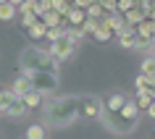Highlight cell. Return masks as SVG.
Here are the masks:
<instances>
[{"label": "cell", "mask_w": 155, "mask_h": 139, "mask_svg": "<svg viewBox=\"0 0 155 139\" xmlns=\"http://www.w3.org/2000/svg\"><path fill=\"white\" fill-rule=\"evenodd\" d=\"M76 118H82V95H61L42 105V123L50 129L74 126Z\"/></svg>", "instance_id": "1"}, {"label": "cell", "mask_w": 155, "mask_h": 139, "mask_svg": "<svg viewBox=\"0 0 155 139\" xmlns=\"http://www.w3.org/2000/svg\"><path fill=\"white\" fill-rule=\"evenodd\" d=\"M58 66H61V60L50 50L37 47V45L24 47L21 55H18V68L26 71V74H32V71H53V74H58Z\"/></svg>", "instance_id": "2"}, {"label": "cell", "mask_w": 155, "mask_h": 139, "mask_svg": "<svg viewBox=\"0 0 155 139\" xmlns=\"http://www.w3.org/2000/svg\"><path fill=\"white\" fill-rule=\"evenodd\" d=\"M100 123L105 126L110 134H116V137H126V134H131V131L137 129L139 118L137 115H126L124 110H103V115H100Z\"/></svg>", "instance_id": "3"}, {"label": "cell", "mask_w": 155, "mask_h": 139, "mask_svg": "<svg viewBox=\"0 0 155 139\" xmlns=\"http://www.w3.org/2000/svg\"><path fill=\"white\" fill-rule=\"evenodd\" d=\"M32 84H34V89H40L45 92V95H55L58 89V74H53V71H32Z\"/></svg>", "instance_id": "4"}, {"label": "cell", "mask_w": 155, "mask_h": 139, "mask_svg": "<svg viewBox=\"0 0 155 139\" xmlns=\"http://www.w3.org/2000/svg\"><path fill=\"white\" fill-rule=\"evenodd\" d=\"M74 50H76V40H74L68 32H66L63 37H58V40L50 42V53H53L61 63H63V60H68V58L74 55Z\"/></svg>", "instance_id": "5"}, {"label": "cell", "mask_w": 155, "mask_h": 139, "mask_svg": "<svg viewBox=\"0 0 155 139\" xmlns=\"http://www.w3.org/2000/svg\"><path fill=\"white\" fill-rule=\"evenodd\" d=\"M103 110H105V105L97 95H82V118H97L100 121Z\"/></svg>", "instance_id": "6"}, {"label": "cell", "mask_w": 155, "mask_h": 139, "mask_svg": "<svg viewBox=\"0 0 155 139\" xmlns=\"http://www.w3.org/2000/svg\"><path fill=\"white\" fill-rule=\"evenodd\" d=\"M11 89L16 92L18 97H24V95H26L29 89H34V84H32V76L26 74V71H21V74H18L16 79H13V84H11Z\"/></svg>", "instance_id": "7"}, {"label": "cell", "mask_w": 155, "mask_h": 139, "mask_svg": "<svg viewBox=\"0 0 155 139\" xmlns=\"http://www.w3.org/2000/svg\"><path fill=\"white\" fill-rule=\"evenodd\" d=\"M118 34V45H121V47H131L134 50V40H137V29H134V26L131 24H126L121 29V32H116Z\"/></svg>", "instance_id": "8"}, {"label": "cell", "mask_w": 155, "mask_h": 139, "mask_svg": "<svg viewBox=\"0 0 155 139\" xmlns=\"http://www.w3.org/2000/svg\"><path fill=\"white\" fill-rule=\"evenodd\" d=\"M29 110H32V108H29V105L24 102V97H18L16 102H13V105H11L8 110H5V115H8V118H16V121H18V118L29 115Z\"/></svg>", "instance_id": "9"}, {"label": "cell", "mask_w": 155, "mask_h": 139, "mask_svg": "<svg viewBox=\"0 0 155 139\" xmlns=\"http://www.w3.org/2000/svg\"><path fill=\"white\" fill-rule=\"evenodd\" d=\"M124 16H126V24L137 26V24H142V21H145V18L150 16V13H147V11L142 8V5H134V8H129L126 13H124Z\"/></svg>", "instance_id": "10"}, {"label": "cell", "mask_w": 155, "mask_h": 139, "mask_svg": "<svg viewBox=\"0 0 155 139\" xmlns=\"http://www.w3.org/2000/svg\"><path fill=\"white\" fill-rule=\"evenodd\" d=\"M113 34H116V32L110 29V24L103 18V21H100V26L92 32V40H95V42H110V37H113Z\"/></svg>", "instance_id": "11"}, {"label": "cell", "mask_w": 155, "mask_h": 139, "mask_svg": "<svg viewBox=\"0 0 155 139\" xmlns=\"http://www.w3.org/2000/svg\"><path fill=\"white\" fill-rule=\"evenodd\" d=\"M45 97H48L45 92H40V89H29V92L24 95V102L34 110V108H42V105H45Z\"/></svg>", "instance_id": "12"}, {"label": "cell", "mask_w": 155, "mask_h": 139, "mask_svg": "<svg viewBox=\"0 0 155 139\" xmlns=\"http://www.w3.org/2000/svg\"><path fill=\"white\" fill-rule=\"evenodd\" d=\"M84 18H87V8H76L74 5L71 11H68V16H66V24H74V26H82Z\"/></svg>", "instance_id": "13"}, {"label": "cell", "mask_w": 155, "mask_h": 139, "mask_svg": "<svg viewBox=\"0 0 155 139\" xmlns=\"http://www.w3.org/2000/svg\"><path fill=\"white\" fill-rule=\"evenodd\" d=\"M18 13V5H13L11 0H0V21H11Z\"/></svg>", "instance_id": "14"}, {"label": "cell", "mask_w": 155, "mask_h": 139, "mask_svg": "<svg viewBox=\"0 0 155 139\" xmlns=\"http://www.w3.org/2000/svg\"><path fill=\"white\" fill-rule=\"evenodd\" d=\"M40 18H42V21H45L48 26H58V24H66L63 13H61V11H55V8H50L48 13H45V16H40Z\"/></svg>", "instance_id": "15"}, {"label": "cell", "mask_w": 155, "mask_h": 139, "mask_svg": "<svg viewBox=\"0 0 155 139\" xmlns=\"http://www.w3.org/2000/svg\"><path fill=\"white\" fill-rule=\"evenodd\" d=\"M126 100H129V97H126V95H124V92H116V95H110V97H108V110H121V108L124 105H126Z\"/></svg>", "instance_id": "16"}, {"label": "cell", "mask_w": 155, "mask_h": 139, "mask_svg": "<svg viewBox=\"0 0 155 139\" xmlns=\"http://www.w3.org/2000/svg\"><path fill=\"white\" fill-rule=\"evenodd\" d=\"M16 100H18V95H16L13 89H3V97H0V113H5Z\"/></svg>", "instance_id": "17"}, {"label": "cell", "mask_w": 155, "mask_h": 139, "mask_svg": "<svg viewBox=\"0 0 155 139\" xmlns=\"http://www.w3.org/2000/svg\"><path fill=\"white\" fill-rule=\"evenodd\" d=\"M29 37H32V40H42V37H48V24H45V21H37V24H32L29 26Z\"/></svg>", "instance_id": "18"}, {"label": "cell", "mask_w": 155, "mask_h": 139, "mask_svg": "<svg viewBox=\"0 0 155 139\" xmlns=\"http://www.w3.org/2000/svg\"><path fill=\"white\" fill-rule=\"evenodd\" d=\"M26 139H45V123H34L26 129Z\"/></svg>", "instance_id": "19"}, {"label": "cell", "mask_w": 155, "mask_h": 139, "mask_svg": "<svg viewBox=\"0 0 155 139\" xmlns=\"http://www.w3.org/2000/svg\"><path fill=\"white\" fill-rule=\"evenodd\" d=\"M105 13H108V11L103 8V3H100V0H95L90 8H87V16H95V18H105Z\"/></svg>", "instance_id": "20"}, {"label": "cell", "mask_w": 155, "mask_h": 139, "mask_svg": "<svg viewBox=\"0 0 155 139\" xmlns=\"http://www.w3.org/2000/svg\"><path fill=\"white\" fill-rule=\"evenodd\" d=\"M63 34H66V24L48 26V37H45V40H48V42H53V40H58V37H63Z\"/></svg>", "instance_id": "21"}, {"label": "cell", "mask_w": 155, "mask_h": 139, "mask_svg": "<svg viewBox=\"0 0 155 139\" xmlns=\"http://www.w3.org/2000/svg\"><path fill=\"white\" fill-rule=\"evenodd\" d=\"M66 32L71 34L74 40L79 42V40H84V37H87V32H84V26H74V24H66Z\"/></svg>", "instance_id": "22"}, {"label": "cell", "mask_w": 155, "mask_h": 139, "mask_svg": "<svg viewBox=\"0 0 155 139\" xmlns=\"http://www.w3.org/2000/svg\"><path fill=\"white\" fill-rule=\"evenodd\" d=\"M100 21H103V18H95V16H87V18H84V32H87V34H92V32H95V29H97V26H100Z\"/></svg>", "instance_id": "23"}, {"label": "cell", "mask_w": 155, "mask_h": 139, "mask_svg": "<svg viewBox=\"0 0 155 139\" xmlns=\"http://www.w3.org/2000/svg\"><path fill=\"white\" fill-rule=\"evenodd\" d=\"M50 8H53L50 0H34V13H37V16H45Z\"/></svg>", "instance_id": "24"}, {"label": "cell", "mask_w": 155, "mask_h": 139, "mask_svg": "<svg viewBox=\"0 0 155 139\" xmlns=\"http://www.w3.org/2000/svg\"><path fill=\"white\" fill-rule=\"evenodd\" d=\"M37 21H40V16H37V13H21V26H26V29H29V26L32 24H37Z\"/></svg>", "instance_id": "25"}, {"label": "cell", "mask_w": 155, "mask_h": 139, "mask_svg": "<svg viewBox=\"0 0 155 139\" xmlns=\"http://www.w3.org/2000/svg\"><path fill=\"white\" fill-rule=\"evenodd\" d=\"M134 5H137V0H118L116 11H118V13H126V11H129V8H134Z\"/></svg>", "instance_id": "26"}, {"label": "cell", "mask_w": 155, "mask_h": 139, "mask_svg": "<svg viewBox=\"0 0 155 139\" xmlns=\"http://www.w3.org/2000/svg\"><path fill=\"white\" fill-rule=\"evenodd\" d=\"M134 84H137V92H142V89H147V87H150V84H147V76L142 74V71H139V76L134 79Z\"/></svg>", "instance_id": "27"}, {"label": "cell", "mask_w": 155, "mask_h": 139, "mask_svg": "<svg viewBox=\"0 0 155 139\" xmlns=\"http://www.w3.org/2000/svg\"><path fill=\"white\" fill-rule=\"evenodd\" d=\"M150 71H155V63H153V58L147 55L145 60H142V74H150Z\"/></svg>", "instance_id": "28"}, {"label": "cell", "mask_w": 155, "mask_h": 139, "mask_svg": "<svg viewBox=\"0 0 155 139\" xmlns=\"http://www.w3.org/2000/svg\"><path fill=\"white\" fill-rule=\"evenodd\" d=\"M74 5H76V8H90L92 3H95V0H71Z\"/></svg>", "instance_id": "29"}, {"label": "cell", "mask_w": 155, "mask_h": 139, "mask_svg": "<svg viewBox=\"0 0 155 139\" xmlns=\"http://www.w3.org/2000/svg\"><path fill=\"white\" fill-rule=\"evenodd\" d=\"M145 76H147V84L155 89V71H150V74H145Z\"/></svg>", "instance_id": "30"}, {"label": "cell", "mask_w": 155, "mask_h": 139, "mask_svg": "<svg viewBox=\"0 0 155 139\" xmlns=\"http://www.w3.org/2000/svg\"><path fill=\"white\" fill-rule=\"evenodd\" d=\"M147 115H150V118H155V102H153L150 108H147Z\"/></svg>", "instance_id": "31"}, {"label": "cell", "mask_w": 155, "mask_h": 139, "mask_svg": "<svg viewBox=\"0 0 155 139\" xmlns=\"http://www.w3.org/2000/svg\"><path fill=\"white\" fill-rule=\"evenodd\" d=\"M11 3H13V5H21V3H24V0H11Z\"/></svg>", "instance_id": "32"}, {"label": "cell", "mask_w": 155, "mask_h": 139, "mask_svg": "<svg viewBox=\"0 0 155 139\" xmlns=\"http://www.w3.org/2000/svg\"><path fill=\"white\" fill-rule=\"evenodd\" d=\"M150 18H153V21H155V8H153V11H150Z\"/></svg>", "instance_id": "33"}, {"label": "cell", "mask_w": 155, "mask_h": 139, "mask_svg": "<svg viewBox=\"0 0 155 139\" xmlns=\"http://www.w3.org/2000/svg\"><path fill=\"white\" fill-rule=\"evenodd\" d=\"M150 58H153V63H155V53H150Z\"/></svg>", "instance_id": "34"}, {"label": "cell", "mask_w": 155, "mask_h": 139, "mask_svg": "<svg viewBox=\"0 0 155 139\" xmlns=\"http://www.w3.org/2000/svg\"><path fill=\"white\" fill-rule=\"evenodd\" d=\"M0 97H3V87H0Z\"/></svg>", "instance_id": "35"}, {"label": "cell", "mask_w": 155, "mask_h": 139, "mask_svg": "<svg viewBox=\"0 0 155 139\" xmlns=\"http://www.w3.org/2000/svg\"><path fill=\"white\" fill-rule=\"evenodd\" d=\"M153 97H155V89H153Z\"/></svg>", "instance_id": "36"}]
</instances>
